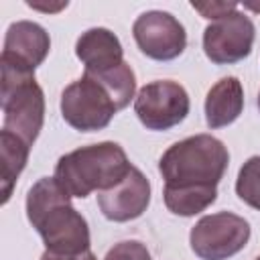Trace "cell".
Returning a JSON list of instances; mask_svg holds the SVG:
<instances>
[{
	"label": "cell",
	"mask_w": 260,
	"mask_h": 260,
	"mask_svg": "<svg viewBox=\"0 0 260 260\" xmlns=\"http://www.w3.org/2000/svg\"><path fill=\"white\" fill-rule=\"evenodd\" d=\"M30 144L18 138L12 132H0V187H2V203H6L12 195L14 183L28 160Z\"/></svg>",
	"instance_id": "14"
},
{
	"label": "cell",
	"mask_w": 260,
	"mask_h": 260,
	"mask_svg": "<svg viewBox=\"0 0 260 260\" xmlns=\"http://www.w3.org/2000/svg\"><path fill=\"white\" fill-rule=\"evenodd\" d=\"M49 49L51 39L41 24L30 20H16L6 30L2 59L22 69L35 71L49 55Z\"/></svg>",
	"instance_id": "11"
},
{
	"label": "cell",
	"mask_w": 260,
	"mask_h": 260,
	"mask_svg": "<svg viewBox=\"0 0 260 260\" xmlns=\"http://www.w3.org/2000/svg\"><path fill=\"white\" fill-rule=\"evenodd\" d=\"M87 73H91L108 89V93L114 98L118 110L126 108L130 104V100L134 98L136 77H134L132 67L126 61L120 63V65H116V67L104 69V71H87Z\"/></svg>",
	"instance_id": "16"
},
{
	"label": "cell",
	"mask_w": 260,
	"mask_h": 260,
	"mask_svg": "<svg viewBox=\"0 0 260 260\" xmlns=\"http://www.w3.org/2000/svg\"><path fill=\"white\" fill-rule=\"evenodd\" d=\"M104 260H152L150 252L146 250V246L138 240H126V242H118L114 244Z\"/></svg>",
	"instance_id": "18"
},
{
	"label": "cell",
	"mask_w": 260,
	"mask_h": 260,
	"mask_svg": "<svg viewBox=\"0 0 260 260\" xmlns=\"http://www.w3.org/2000/svg\"><path fill=\"white\" fill-rule=\"evenodd\" d=\"M244 110V89L238 77L219 79L205 98V122L209 128H223L238 120Z\"/></svg>",
	"instance_id": "13"
},
{
	"label": "cell",
	"mask_w": 260,
	"mask_h": 260,
	"mask_svg": "<svg viewBox=\"0 0 260 260\" xmlns=\"http://www.w3.org/2000/svg\"><path fill=\"white\" fill-rule=\"evenodd\" d=\"M132 165L124 148L116 142L81 146L63 154L55 165V179L69 197H87L93 191L116 187Z\"/></svg>",
	"instance_id": "2"
},
{
	"label": "cell",
	"mask_w": 260,
	"mask_h": 260,
	"mask_svg": "<svg viewBox=\"0 0 260 260\" xmlns=\"http://www.w3.org/2000/svg\"><path fill=\"white\" fill-rule=\"evenodd\" d=\"M250 240V223L230 211H219L201 217L191 234V250L201 260H228Z\"/></svg>",
	"instance_id": "6"
},
{
	"label": "cell",
	"mask_w": 260,
	"mask_h": 260,
	"mask_svg": "<svg viewBox=\"0 0 260 260\" xmlns=\"http://www.w3.org/2000/svg\"><path fill=\"white\" fill-rule=\"evenodd\" d=\"M246 8H250L254 12H260V4H246Z\"/></svg>",
	"instance_id": "22"
},
{
	"label": "cell",
	"mask_w": 260,
	"mask_h": 260,
	"mask_svg": "<svg viewBox=\"0 0 260 260\" xmlns=\"http://www.w3.org/2000/svg\"><path fill=\"white\" fill-rule=\"evenodd\" d=\"M258 108H260V93H258Z\"/></svg>",
	"instance_id": "23"
},
{
	"label": "cell",
	"mask_w": 260,
	"mask_h": 260,
	"mask_svg": "<svg viewBox=\"0 0 260 260\" xmlns=\"http://www.w3.org/2000/svg\"><path fill=\"white\" fill-rule=\"evenodd\" d=\"M254 22L244 12H232L203 30V51L217 65H232L246 59L254 45Z\"/></svg>",
	"instance_id": "9"
},
{
	"label": "cell",
	"mask_w": 260,
	"mask_h": 260,
	"mask_svg": "<svg viewBox=\"0 0 260 260\" xmlns=\"http://www.w3.org/2000/svg\"><path fill=\"white\" fill-rule=\"evenodd\" d=\"M75 55L85 65V71H104L124 63V51L120 39L102 26L81 32L75 43Z\"/></svg>",
	"instance_id": "12"
},
{
	"label": "cell",
	"mask_w": 260,
	"mask_h": 260,
	"mask_svg": "<svg viewBox=\"0 0 260 260\" xmlns=\"http://www.w3.org/2000/svg\"><path fill=\"white\" fill-rule=\"evenodd\" d=\"M162 199L171 213L191 217L217 199V187H165Z\"/></svg>",
	"instance_id": "15"
},
{
	"label": "cell",
	"mask_w": 260,
	"mask_h": 260,
	"mask_svg": "<svg viewBox=\"0 0 260 260\" xmlns=\"http://www.w3.org/2000/svg\"><path fill=\"white\" fill-rule=\"evenodd\" d=\"M0 65H2L0 98H2V114H4L2 130L16 134L18 138H22L26 144L32 146L45 120L43 89L35 81V71L22 69L4 59H0Z\"/></svg>",
	"instance_id": "4"
},
{
	"label": "cell",
	"mask_w": 260,
	"mask_h": 260,
	"mask_svg": "<svg viewBox=\"0 0 260 260\" xmlns=\"http://www.w3.org/2000/svg\"><path fill=\"white\" fill-rule=\"evenodd\" d=\"M69 199L55 177L39 179L26 195V217L47 250L55 254H81L89 250L87 221Z\"/></svg>",
	"instance_id": "1"
},
{
	"label": "cell",
	"mask_w": 260,
	"mask_h": 260,
	"mask_svg": "<svg viewBox=\"0 0 260 260\" xmlns=\"http://www.w3.org/2000/svg\"><path fill=\"white\" fill-rule=\"evenodd\" d=\"M191 6L203 16V18H213L219 20L232 12H236L238 2H191Z\"/></svg>",
	"instance_id": "19"
},
{
	"label": "cell",
	"mask_w": 260,
	"mask_h": 260,
	"mask_svg": "<svg viewBox=\"0 0 260 260\" xmlns=\"http://www.w3.org/2000/svg\"><path fill=\"white\" fill-rule=\"evenodd\" d=\"M256 260H260V256H258V258H256Z\"/></svg>",
	"instance_id": "24"
},
{
	"label": "cell",
	"mask_w": 260,
	"mask_h": 260,
	"mask_svg": "<svg viewBox=\"0 0 260 260\" xmlns=\"http://www.w3.org/2000/svg\"><path fill=\"white\" fill-rule=\"evenodd\" d=\"M150 203V183L136 167L112 189L98 193V205L110 221H130L140 217Z\"/></svg>",
	"instance_id": "10"
},
{
	"label": "cell",
	"mask_w": 260,
	"mask_h": 260,
	"mask_svg": "<svg viewBox=\"0 0 260 260\" xmlns=\"http://www.w3.org/2000/svg\"><path fill=\"white\" fill-rule=\"evenodd\" d=\"M116 112L118 106L114 98L87 71L81 75V79L69 83L61 93V116L79 132L106 128Z\"/></svg>",
	"instance_id": "5"
},
{
	"label": "cell",
	"mask_w": 260,
	"mask_h": 260,
	"mask_svg": "<svg viewBox=\"0 0 260 260\" xmlns=\"http://www.w3.org/2000/svg\"><path fill=\"white\" fill-rule=\"evenodd\" d=\"M134 112L148 130H169L187 118L189 95L177 81H150L140 87L134 100Z\"/></svg>",
	"instance_id": "7"
},
{
	"label": "cell",
	"mask_w": 260,
	"mask_h": 260,
	"mask_svg": "<svg viewBox=\"0 0 260 260\" xmlns=\"http://www.w3.org/2000/svg\"><path fill=\"white\" fill-rule=\"evenodd\" d=\"M41 260H95L93 252L87 250V252H81V254H55V252H45L41 256Z\"/></svg>",
	"instance_id": "20"
},
{
	"label": "cell",
	"mask_w": 260,
	"mask_h": 260,
	"mask_svg": "<svg viewBox=\"0 0 260 260\" xmlns=\"http://www.w3.org/2000/svg\"><path fill=\"white\" fill-rule=\"evenodd\" d=\"M30 8H37V10H43V12H57L61 8L67 6V2H59V4H39V2H26Z\"/></svg>",
	"instance_id": "21"
},
{
	"label": "cell",
	"mask_w": 260,
	"mask_h": 260,
	"mask_svg": "<svg viewBox=\"0 0 260 260\" xmlns=\"http://www.w3.org/2000/svg\"><path fill=\"white\" fill-rule=\"evenodd\" d=\"M236 193L246 205L260 211V156H250L242 165L236 181Z\"/></svg>",
	"instance_id": "17"
},
{
	"label": "cell",
	"mask_w": 260,
	"mask_h": 260,
	"mask_svg": "<svg viewBox=\"0 0 260 260\" xmlns=\"http://www.w3.org/2000/svg\"><path fill=\"white\" fill-rule=\"evenodd\" d=\"M230 152L211 134H195L175 142L158 160L165 187H217Z\"/></svg>",
	"instance_id": "3"
},
{
	"label": "cell",
	"mask_w": 260,
	"mask_h": 260,
	"mask_svg": "<svg viewBox=\"0 0 260 260\" xmlns=\"http://www.w3.org/2000/svg\"><path fill=\"white\" fill-rule=\"evenodd\" d=\"M132 35L138 49L154 61H173L187 47L183 24L162 10L142 12L132 24Z\"/></svg>",
	"instance_id": "8"
}]
</instances>
